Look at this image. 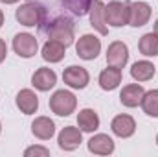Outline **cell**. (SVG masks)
Returning a JSON list of instances; mask_svg holds the SVG:
<instances>
[{"mask_svg": "<svg viewBox=\"0 0 158 157\" xmlns=\"http://www.w3.org/2000/svg\"><path fill=\"white\" fill-rule=\"evenodd\" d=\"M46 28H40L42 34L48 35V39L57 41L64 46H70L74 43V22L64 17H57L52 22H46Z\"/></svg>", "mask_w": 158, "mask_h": 157, "instance_id": "1", "label": "cell"}, {"mask_svg": "<svg viewBox=\"0 0 158 157\" xmlns=\"http://www.w3.org/2000/svg\"><path fill=\"white\" fill-rule=\"evenodd\" d=\"M15 17L22 26H28V28L42 26L46 20V9L37 2H26L15 11Z\"/></svg>", "mask_w": 158, "mask_h": 157, "instance_id": "2", "label": "cell"}, {"mask_svg": "<svg viewBox=\"0 0 158 157\" xmlns=\"http://www.w3.org/2000/svg\"><path fill=\"white\" fill-rule=\"evenodd\" d=\"M77 107V98L70 91H55L50 98V109L57 117H70Z\"/></svg>", "mask_w": 158, "mask_h": 157, "instance_id": "3", "label": "cell"}, {"mask_svg": "<svg viewBox=\"0 0 158 157\" xmlns=\"http://www.w3.org/2000/svg\"><path fill=\"white\" fill-rule=\"evenodd\" d=\"M105 20L107 24L121 28L129 24V2H119L112 0L109 2V6H105Z\"/></svg>", "mask_w": 158, "mask_h": 157, "instance_id": "4", "label": "cell"}, {"mask_svg": "<svg viewBox=\"0 0 158 157\" xmlns=\"http://www.w3.org/2000/svg\"><path fill=\"white\" fill-rule=\"evenodd\" d=\"M76 52H77V56L81 59H85V61H92V59H96L98 56H99V52H101V41L98 39L96 35H92V34H85V35H81L76 43Z\"/></svg>", "mask_w": 158, "mask_h": 157, "instance_id": "5", "label": "cell"}, {"mask_svg": "<svg viewBox=\"0 0 158 157\" xmlns=\"http://www.w3.org/2000/svg\"><path fill=\"white\" fill-rule=\"evenodd\" d=\"M13 50L19 57L30 59L37 54L39 43L35 39V35H31V34H17L13 37Z\"/></svg>", "mask_w": 158, "mask_h": 157, "instance_id": "6", "label": "cell"}, {"mask_svg": "<svg viewBox=\"0 0 158 157\" xmlns=\"http://www.w3.org/2000/svg\"><path fill=\"white\" fill-rule=\"evenodd\" d=\"M151 19V6L147 2H129V26L142 28Z\"/></svg>", "mask_w": 158, "mask_h": 157, "instance_id": "7", "label": "cell"}, {"mask_svg": "<svg viewBox=\"0 0 158 157\" xmlns=\"http://www.w3.org/2000/svg\"><path fill=\"white\" fill-rule=\"evenodd\" d=\"M83 142V135H81V129L74 128V126H66L61 129L59 137H57V144L61 150L64 152H74L77 150L79 144Z\"/></svg>", "mask_w": 158, "mask_h": 157, "instance_id": "8", "label": "cell"}, {"mask_svg": "<svg viewBox=\"0 0 158 157\" xmlns=\"http://www.w3.org/2000/svg\"><path fill=\"white\" fill-rule=\"evenodd\" d=\"M63 79H64V83H66L68 87H72V89H85V87L88 85V81H90V74H88L86 69L77 67V65H72V67L64 69Z\"/></svg>", "mask_w": 158, "mask_h": 157, "instance_id": "9", "label": "cell"}, {"mask_svg": "<svg viewBox=\"0 0 158 157\" xmlns=\"http://www.w3.org/2000/svg\"><path fill=\"white\" fill-rule=\"evenodd\" d=\"M129 61V48L123 41H114L109 44L107 48V63L110 67H118L123 69Z\"/></svg>", "mask_w": 158, "mask_h": 157, "instance_id": "10", "label": "cell"}, {"mask_svg": "<svg viewBox=\"0 0 158 157\" xmlns=\"http://www.w3.org/2000/svg\"><path fill=\"white\" fill-rule=\"evenodd\" d=\"M110 129L119 139H129L136 131V122H134V118L131 117V115H118V117L112 118Z\"/></svg>", "mask_w": 158, "mask_h": 157, "instance_id": "11", "label": "cell"}, {"mask_svg": "<svg viewBox=\"0 0 158 157\" xmlns=\"http://www.w3.org/2000/svg\"><path fill=\"white\" fill-rule=\"evenodd\" d=\"M143 94H145V91H143V87H142L140 83H129V85H125V87L121 89V92H119V102H121V105H125V107H138V105L142 104Z\"/></svg>", "mask_w": 158, "mask_h": 157, "instance_id": "12", "label": "cell"}, {"mask_svg": "<svg viewBox=\"0 0 158 157\" xmlns=\"http://www.w3.org/2000/svg\"><path fill=\"white\" fill-rule=\"evenodd\" d=\"M55 83H57V74H55L52 69H48V67L37 69V70L33 72V76H31V85H33L37 91H42V92L53 89Z\"/></svg>", "mask_w": 158, "mask_h": 157, "instance_id": "13", "label": "cell"}, {"mask_svg": "<svg viewBox=\"0 0 158 157\" xmlns=\"http://www.w3.org/2000/svg\"><path fill=\"white\" fill-rule=\"evenodd\" d=\"M15 104H17V107H19L24 115H33V113H37V109H39V96H37L31 89H22V91L17 94Z\"/></svg>", "mask_w": 158, "mask_h": 157, "instance_id": "14", "label": "cell"}, {"mask_svg": "<svg viewBox=\"0 0 158 157\" xmlns=\"http://www.w3.org/2000/svg\"><path fill=\"white\" fill-rule=\"evenodd\" d=\"M88 13H90V26L94 30H98L101 35H107L109 28H107V20H105V4L101 0H94Z\"/></svg>", "mask_w": 158, "mask_h": 157, "instance_id": "15", "label": "cell"}, {"mask_svg": "<svg viewBox=\"0 0 158 157\" xmlns=\"http://www.w3.org/2000/svg\"><path fill=\"white\" fill-rule=\"evenodd\" d=\"M88 150L96 155H110L114 152V141L105 133H98L88 141Z\"/></svg>", "mask_w": 158, "mask_h": 157, "instance_id": "16", "label": "cell"}, {"mask_svg": "<svg viewBox=\"0 0 158 157\" xmlns=\"http://www.w3.org/2000/svg\"><path fill=\"white\" fill-rule=\"evenodd\" d=\"M31 133L40 141H50L55 135V124L48 117H37L31 122Z\"/></svg>", "mask_w": 158, "mask_h": 157, "instance_id": "17", "label": "cell"}, {"mask_svg": "<svg viewBox=\"0 0 158 157\" xmlns=\"http://www.w3.org/2000/svg\"><path fill=\"white\" fill-rule=\"evenodd\" d=\"M64 54H66V46L61 44V43H57V41L48 39L44 43V46H42V59L48 61V63H59V61H63Z\"/></svg>", "mask_w": 158, "mask_h": 157, "instance_id": "18", "label": "cell"}, {"mask_svg": "<svg viewBox=\"0 0 158 157\" xmlns=\"http://www.w3.org/2000/svg\"><path fill=\"white\" fill-rule=\"evenodd\" d=\"M119 83H121V69L109 65V69L101 70V74H99V87L103 91H114Z\"/></svg>", "mask_w": 158, "mask_h": 157, "instance_id": "19", "label": "cell"}, {"mask_svg": "<svg viewBox=\"0 0 158 157\" xmlns=\"http://www.w3.org/2000/svg\"><path fill=\"white\" fill-rule=\"evenodd\" d=\"M77 126L81 131H85V133H92V131H96L98 128H99V117H98V113L94 111V109H81L77 115Z\"/></svg>", "mask_w": 158, "mask_h": 157, "instance_id": "20", "label": "cell"}, {"mask_svg": "<svg viewBox=\"0 0 158 157\" xmlns=\"http://www.w3.org/2000/svg\"><path fill=\"white\" fill-rule=\"evenodd\" d=\"M156 72V67L151 63V61H136L132 67H131V76L136 79V81H149L153 79Z\"/></svg>", "mask_w": 158, "mask_h": 157, "instance_id": "21", "label": "cell"}, {"mask_svg": "<svg viewBox=\"0 0 158 157\" xmlns=\"http://www.w3.org/2000/svg\"><path fill=\"white\" fill-rule=\"evenodd\" d=\"M138 50L145 57H155V56H158V35L153 34V32L142 35V39L138 43Z\"/></svg>", "mask_w": 158, "mask_h": 157, "instance_id": "22", "label": "cell"}, {"mask_svg": "<svg viewBox=\"0 0 158 157\" xmlns=\"http://www.w3.org/2000/svg\"><path fill=\"white\" fill-rule=\"evenodd\" d=\"M140 105H142V109H143V113L147 117L156 118L158 117V89H153V91L145 92Z\"/></svg>", "mask_w": 158, "mask_h": 157, "instance_id": "23", "label": "cell"}, {"mask_svg": "<svg viewBox=\"0 0 158 157\" xmlns=\"http://www.w3.org/2000/svg\"><path fill=\"white\" fill-rule=\"evenodd\" d=\"M92 2H94V0H61V4H63L70 13H74L76 17L86 15V13L90 11V7H92Z\"/></svg>", "mask_w": 158, "mask_h": 157, "instance_id": "24", "label": "cell"}, {"mask_svg": "<svg viewBox=\"0 0 158 157\" xmlns=\"http://www.w3.org/2000/svg\"><path fill=\"white\" fill-rule=\"evenodd\" d=\"M24 155H26V157H31V155L48 157V155H50V150H48V148H42V146H31V148H26Z\"/></svg>", "mask_w": 158, "mask_h": 157, "instance_id": "25", "label": "cell"}, {"mask_svg": "<svg viewBox=\"0 0 158 157\" xmlns=\"http://www.w3.org/2000/svg\"><path fill=\"white\" fill-rule=\"evenodd\" d=\"M6 54H7V46H6V41L0 39V63L6 59Z\"/></svg>", "mask_w": 158, "mask_h": 157, "instance_id": "26", "label": "cell"}, {"mask_svg": "<svg viewBox=\"0 0 158 157\" xmlns=\"http://www.w3.org/2000/svg\"><path fill=\"white\" fill-rule=\"evenodd\" d=\"M2 4H17V2H20V0H0Z\"/></svg>", "mask_w": 158, "mask_h": 157, "instance_id": "27", "label": "cell"}, {"mask_svg": "<svg viewBox=\"0 0 158 157\" xmlns=\"http://www.w3.org/2000/svg\"><path fill=\"white\" fill-rule=\"evenodd\" d=\"M2 24H4V13H2V9H0V28H2Z\"/></svg>", "mask_w": 158, "mask_h": 157, "instance_id": "28", "label": "cell"}, {"mask_svg": "<svg viewBox=\"0 0 158 157\" xmlns=\"http://www.w3.org/2000/svg\"><path fill=\"white\" fill-rule=\"evenodd\" d=\"M155 34L158 35V19H156V22H155Z\"/></svg>", "mask_w": 158, "mask_h": 157, "instance_id": "29", "label": "cell"}, {"mask_svg": "<svg viewBox=\"0 0 158 157\" xmlns=\"http://www.w3.org/2000/svg\"><path fill=\"white\" fill-rule=\"evenodd\" d=\"M0 133H2V124H0Z\"/></svg>", "mask_w": 158, "mask_h": 157, "instance_id": "30", "label": "cell"}, {"mask_svg": "<svg viewBox=\"0 0 158 157\" xmlns=\"http://www.w3.org/2000/svg\"><path fill=\"white\" fill-rule=\"evenodd\" d=\"M156 144H158V135H156Z\"/></svg>", "mask_w": 158, "mask_h": 157, "instance_id": "31", "label": "cell"}]
</instances>
